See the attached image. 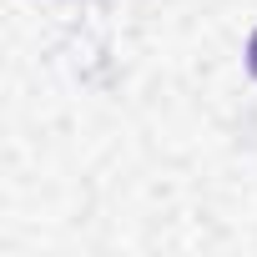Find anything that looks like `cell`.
Returning <instances> with one entry per match:
<instances>
[{
    "instance_id": "6da1fadb",
    "label": "cell",
    "mask_w": 257,
    "mask_h": 257,
    "mask_svg": "<svg viewBox=\"0 0 257 257\" xmlns=\"http://www.w3.org/2000/svg\"><path fill=\"white\" fill-rule=\"evenodd\" d=\"M247 71L257 76V31H252V41H247Z\"/></svg>"
}]
</instances>
